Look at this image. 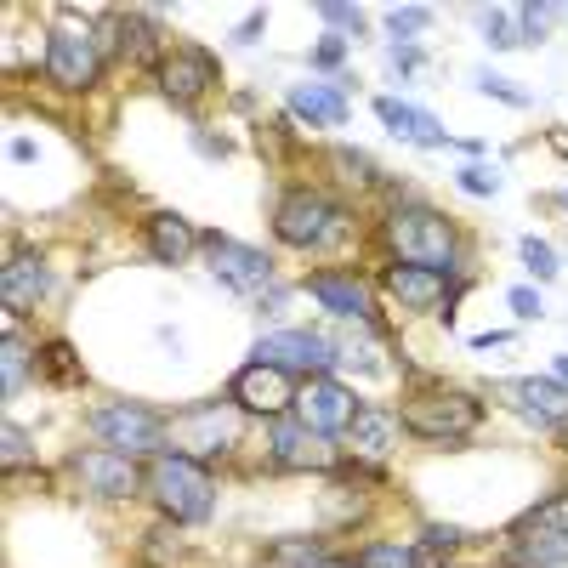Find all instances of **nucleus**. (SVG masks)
<instances>
[{"instance_id":"obj_27","label":"nucleus","mask_w":568,"mask_h":568,"mask_svg":"<svg viewBox=\"0 0 568 568\" xmlns=\"http://www.w3.org/2000/svg\"><path fill=\"white\" fill-rule=\"evenodd\" d=\"M353 568H421V557H415L409 546H370Z\"/></svg>"},{"instance_id":"obj_21","label":"nucleus","mask_w":568,"mask_h":568,"mask_svg":"<svg viewBox=\"0 0 568 568\" xmlns=\"http://www.w3.org/2000/svg\"><path fill=\"white\" fill-rule=\"evenodd\" d=\"M290 114H302L313 125H341L347 120V97L336 86H296L290 91Z\"/></svg>"},{"instance_id":"obj_24","label":"nucleus","mask_w":568,"mask_h":568,"mask_svg":"<svg viewBox=\"0 0 568 568\" xmlns=\"http://www.w3.org/2000/svg\"><path fill=\"white\" fill-rule=\"evenodd\" d=\"M154 250H160L165 262H188V256H194L199 250V239H194V228H188V222H182L177 211H160L154 216Z\"/></svg>"},{"instance_id":"obj_34","label":"nucleus","mask_w":568,"mask_h":568,"mask_svg":"<svg viewBox=\"0 0 568 568\" xmlns=\"http://www.w3.org/2000/svg\"><path fill=\"white\" fill-rule=\"evenodd\" d=\"M341 57H347V40L341 35H324L319 46H313V63H319V69H336Z\"/></svg>"},{"instance_id":"obj_3","label":"nucleus","mask_w":568,"mask_h":568,"mask_svg":"<svg viewBox=\"0 0 568 568\" xmlns=\"http://www.w3.org/2000/svg\"><path fill=\"white\" fill-rule=\"evenodd\" d=\"M91 432L103 438V449H114V455H160L165 444V426L154 409L142 404H103L91 409Z\"/></svg>"},{"instance_id":"obj_15","label":"nucleus","mask_w":568,"mask_h":568,"mask_svg":"<svg viewBox=\"0 0 568 568\" xmlns=\"http://www.w3.org/2000/svg\"><path fill=\"white\" fill-rule=\"evenodd\" d=\"M211 80H216V57L211 52H194V46L160 63V91L171 97V103H194Z\"/></svg>"},{"instance_id":"obj_12","label":"nucleus","mask_w":568,"mask_h":568,"mask_svg":"<svg viewBox=\"0 0 568 568\" xmlns=\"http://www.w3.org/2000/svg\"><path fill=\"white\" fill-rule=\"evenodd\" d=\"M273 461L307 466V472H336V438L313 432L307 421H279L273 426Z\"/></svg>"},{"instance_id":"obj_19","label":"nucleus","mask_w":568,"mask_h":568,"mask_svg":"<svg viewBox=\"0 0 568 568\" xmlns=\"http://www.w3.org/2000/svg\"><path fill=\"white\" fill-rule=\"evenodd\" d=\"M546 35V6H517V18L506 12H483V40L489 46H534V40Z\"/></svg>"},{"instance_id":"obj_28","label":"nucleus","mask_w":568,"mask_h":568,"mask_svg":"<svg viewBox=\"0 0 568 568\" xmlns=\"http://www.w3.org/2000/svg\"><path fill=\"white\" fill-rule=\"evenodd\" d=\"M375 120L387 125L392 137H409V120H415V108L398 103V97H375Z\"/></svg>"},{"instance_id":"obj_29","label":"nucleus","mask_w":568,"mask_h":568,"mask_svg":"<svg viewBox=\"0 0 568 568\" xmlns=\"http://www.w3.org/2000/svg\"><path fill=\"white\" fill-rule=\"evenodd\" d=\"M319 18L330 23V35H341V29H347V35H358V29H364V23H358V6H336V0H324Z\"/></svg>"},{"instance_id":"obj_26","label":"nucleus","mask_w":568,"mask_h":568,"mask_svg":"<svg viewBox=\"0 0 568 568\" xmlns=\"http://www.w3.org/2000/svg\"><path fill=\"white\" fill-rule=\"evenodd\" d=\"M0 381H6V387H0L6 398L23 392V341H12V336L0 341Z\"/></svg>"},{"instance_id":"obj_4","label":"nucleus","mask_w":568,"mask_h":568,"mask_svg":"<svg viewBox=\"0 0 568 568\" xmlns=\"http://www.w3.org/2000/svg\"><path fill=\"white\" fill-rule=\"evenodd\" d=\"M517 563L523 568H563L568 563V495L546 500L540 512L517 523Z\"/></svg>"},{"instance_id":"obj_39","label":"nucleus","mask_w":568,"mask_h":568,"mask_svg":"<svg viewBox=\"0 0 568 568\" xmlns=\"http://www.w3.org/2000/svg\"><path fill=\"white\" fill-rule=\"evenodd\" d=\"M398 74H421V52H409L404 46V52H398Z\"/></svg>"},{"instance_id":"obj_23","label":"nucleus","mask_w":568,"mask_h":568,"mask_svg":"<svg viewBox=\"0 0 568 568\" xmlns=\"http://www.w3.org/2000/svg\"><path fill=\"white\" fill-rule=\"evenodd\" d=\"M392 426H398V415H387V409H358L347 432H353L358 455H370V461H375V455H387V449H392Z\"/></svg>"},{"instance_id":"obj_9","label":"nucleus","mask_w":568,"mask_h":568,"mask_svg":"<svg viewBox=\"0 0 568 568\" xmlns=\"http://www.w3.org/2000/svg\"><path fill=\"white\" fill-rule=\"evenodd\" d=\"M256 358L262 364H279V370H307V375H324L336 364V341H319L313 330H279V336L256 341Z\"/></svg>"},{"instance_id":"obj_11","label":"nucleus","mask_w":568,"mask_h":568,"mask_svg":"<svg viewBox=\"0 0 568 568\" xmlns=\"http://www.w3.org/2000/svg\"><path fill=\"white\" fill-rule=\"evenodd\" d=\"M205 245H211V267H216V279L228 284V290L250 296V290H267V284H273V262H267L262 250L233 245V239H222V233H211Z\"/></svg>"},{"instance_id":"obj_17","label":"nucleus","mask_w":568,"mask_h":568,"mask_svg":"<svg viewBox=\"0 0 568 568\" xmlns=\"http://www.w3.org/2000/svg\"><path fill=\"white\" fill-rule=\"evenodd\" d=\"M154 35H160V23L148 18V12H120V18H108V40H114V52H120L125 63H137V69H154V63H160Z\"/></svg>"},{"instance_id":"obj_2","label":"nucleus","mask_w":568,"mask_h":568,"mask_svg":"<svg viewBox=\"0 0 568 568\" xmlns=\"http://www.w3.org/2000/svg\"><path fill=\"white\" fill-rule=\"evenodd\" d=\"M154 500H160L165 517H177V523H205L211 517V466L194 461V455H160L154 466Z\"/></svg>"},{"instance_id":"obj_25","label":"nucleus","mask_w":568,"mask_h":568,"mask_svg":"<svg viewBox=\"0 0 568 568\" xmlns=\"http://www.w3.org/2000/svg\"><path fill=\"white\" fill-rule=\"evenodd\" d=\"M426 23H432V6H392V12H387V35L392 40H409V35H421Z\"/></svg>"},{"instance_id":"obj_30","label":"nucleus","mask_w":568,"mask_h":568,"mask_svg":"<svg viewBox=\"0 0 568 568\" xmlns=\"http://www.w3.org/2000/svg\"><path fill=\"white\" fill-rule=\"evenodd\" d=\"M478 86L489 91V97H500V103H512V108H529V91H523V86H506L500 74H478Z\"/></svg>"},{"instance_id":"obj_16","label":"nucleus","mask_w":568,"mask_h":568,"mask_svg":"<svg viewBox=\"0 0 568 568\" xmlns=\"http://www.w3.org/2000/svg\"><path fill=\"white\" fill-rule=\"evenodd\" d=\"M307 296H319L324 313H341V319L375 324V307H370V296H364V284L347 279V273H313V279H307Z\"/></svg>"},{"instance_id":"obj_20","label":"nucleus","mask_w":568,"mask_h":568,"mask_svg":"<svg viewBox=\"0 0 568 568\" xmlns=\"http://www.w3.org/2000/svg\"><path fill=\"white\" fill-rule=\"evenodd\" d=\"M233 438H239V415H233V409H205V415H194V421L182 426V444L205 449V455L228 449Z\"/></svg>"},{"instance_id":"obj_10","label":"nucleus","mask_w":568,"mask_h":568,"mask_svg":"<svg viewBox=\"0 0 568 568\" xmlns=\"http://www.w3.org/2000/svg\"><path fill=\"white\" fill-rule=\"evenodd\" d=\"M358 415V398L341 381H330V375H313L302 387V421L313 426V432H324V438H341L347 426H353Z\"/></svg>"},{"instance_id":"obj_38","label":"nucleus","mask_w":568,"mask_h":568,"mask_svg":"<svg viewBox=\"0 0 568 568\" xmlns=\"http://www.w3.org/2000/svg\"><path fill=\"white\" fill-rule=\"evenodd\" d=\"M262 23H267V12H250V18L233 29V40H245V46H250V40H262Z\"/></svg>"},{"instance_id":"obj_13","label":"nucleus","mask_w":568,"mask_h":568,"mask_svg":"<svg viewBox=\"0 0 568 568\" xmlns=\"http://www.w3.org/2000/svg\"><path fill=\"white\" fill-rule=\"evenodd\" d=\"M69 472L103 500H125L131 489H137V466H131V455H114V449H86V455H74Z\"/></svg>"},{"instance_id":"obj_36","label":"nucleus","mask_w":568,"mask_h":568,"mask_svg":"<svg viewBox=\"0 0 568 568\" xmlns=\"http://www.w3.org/2000/svg\"><path fill=\"white\" fill-rule=\"evenodd\" d=\"M46 370H52L57 381H63V375H69V381H74V353H69V347H63V341H52V347H46Z\"/></svg>"},{"instance_id":"obj_6","label":"nucleus","mask_w":568,"mask_h":568,"mask_svg":"<svg viewBox=\"0 0 568 568\" xmlns=\"http://www.w3.org/2000/svg\"><path fill=\"white\" fill-rule=\"evenodd\" d=\"M330 228H336V205L324 194H313V188L284 194L279 211H273V233H279L284 245H319Z\"/></svg>"},{"instance_id":"obj_5","label":"nucleus","mask_w":568,"mask_h":568,"mask_svg":"<svg viewBox=\"0 0 568 568\" xmlns=\"http://www.w3.org/2000/svg\"><path fill=\"white\" fill-rule=\"evenodd\" d=\"M404 426L421 438H461L478 426V398L466 392H415L404 404Z\"/></svg>"},{"instance_id":"obj_35","label":"nucleus","mask_w":568,"mask_h":568,"mask_svg":"<svg viewBox=\"0 0 568 568\" xmlns=\"http://www.w3.org/2000/svg\"><path fill=\"white\" fill-rule=\"evenodd\" d=\"M512 313L517 319H540V290L534 284H517L512 290Z\"/></svg>"},{"instance_id":"obj_18","label":"nucleus","mask_w":568,"mask_h":568,"mask_svg":"<svg viewBox=\"0 0 568 568\" xmlns=\"http://www.w3.org/2000/svg\"><path fill=\"white\" fill-rule=\"evenodd\" d=\"M387 296L409 313H426V307L444 296V273H432V267H409V262H392L387 267Z\"/></svg>"},{"instance_id":"obj_40","label":"nucleus","mask_w":568,"mask_h":568,"mask_svg":"<svg viewBox=\"0 0 568 568\" xmlns=\"http://www.w3.org/2000/svg\"><path fill=\"white\" fill-rule=\"evenodd\" d=\"M506 341H512V336H506V330H483V336L472 341V347H506Z\"/></svg>"},{"instance_id":"obj_42","label":"nucleus","mask_w":568,"mask_h":568,"mask_svg":"<svg viewBox=\"0 0 568 568\" xmlns=\"http://www.w3.org/2000/svg\"><path fill=\"white\" fill-rule=\"evenodd\" d=\"M551 375H557V381H563V387H568V353L557 358V364H551Z\"/></svg>"},{"instance_id":"obj_33","label":"nucleus","mask_w":568,"mask_h":568,"mask_svg":"<svg viewBox=\"0 0 568 568\" xmlns=\"http://www.w3.org/2000/svg\"><path fill=\"white\" fill-rule=\"evenodd\" d=\"M409 142H449V137H444V125L432 120V114L415 108V120H409Z\"/></svg>"},{"instance_id":"obj_41","label":"nucleus","mask_w":568,"mask_h":568,"mask_svg":"<svg viewBox=\"0 0 568 568\" xmlns=\"http://www.w3.org/2000/svg\"><path fill=\"white\" fill-rule=\"evenodd\" d=\"M546 142H551V148H557V154H563V160H568V131H551Z\"/></svg>"},{"instance_id":"obj_1","label":"nucleus","mask_w":568,"mask_h":568,"mask_svg":"<svg viewBox=\"0 0 568 568\" xmlns=\"http://www.w3.org/2000/svg\"><path fill=\"white\" fill-rule=\"evenodd\" d=\"M387 245L398 262L432 267V273H444L455 262V228L438 211H426V205H398L387 216Z\"/></svg>"},{"instance_id":"obj_7","label":"nucleus","mask_w":568,"mask_h":568,"mask_svg":"<svg viewBox=\"0 0 568 568\" xmlns=\"http://www.w3.org/2000/svg\"><path fill=\"white\" fill-rule=\"evenodd\" d=\"M233 398H239V409H250V415H284V409L296 404V375L256 358V364H245V370H239Z\"/></svg>"},{"instance_id":"obj_32","label":"nucleus","mask_w":568,"mask_h":568,"mask_svg":"<svg viewBox=\"0 0 568 568\" xmlns=\"http://www.w3.org/2000/svg\"><path fill=\"white\" fill-rule=\"evenodd\" d=\"M0 449H6V466L29 461V438H23V432H18V426H12V421L0 426Z\"/></svg>"},{"instance_id":"obj_14","label":"nucleus","mask_w":568,"mask_h":568,"mask_svg":"<svg viewBox=\"0 0 568 568\" xmlns=\"http://www.w3.org/2000/svg\"><path fill=\"white\" fill-rule=\"evenodd\" d=\"M506 404L534 426H563L568 421V387L557 375H529V381H512L506 387Z\"/></svg>"},{"instance_id":"obj_31","label":"nucleus","mask_w":568,"mask_h":568,"mask_svg":"<svg viewBox=\"0 0 568 568\" xmlns=\"http://www.w3.org/2000/svg\"><path fill=\"white\" fill-rule=\"evenodd\" d=\"M517 250H523V262H529L534 273H540V279H551V273H557V256H551V250L540 245V239H523Z\"/></svg>"},{"instance_id":"obj_22","label":"nucleus","mask_w":568,"mask_h":568,"mask_svg":"<svg viewBox=\"0 0 568 568\" xmlns=\"http://www.w3.org/2000/svg\"><path fill=\"white\" fill-rule=\"evenodd\" d=\"M40 290H46V267H40V256H18V262H6V273H0V296H6V307L40 302Z\"/></svg>"},{"instance_id":"obj_37","label":"nucleus","mask_w":568,"mask_h":568,"mask_svg":"<svg viewBox=\"0 0 568 568\" xmlns=\"http://www.w3.org/2000/svg\"><path fill=\"white\" fill-rule=\"evenodd\" d=\"M461 188H466V194H495L500 177H495V171H478V165H472V171H461Z\"/></svg>"},{"instance_id":"obj_8","label":"nucleus","mask_w":568,"mask_h":568,"mask_svg":"<svg viewBox=\"0 0 568 568\" xmlns=\"http://www.w3.org/2000/svg\"><path fill=\"white\" fill-rule=\"evenodd\" d=\"M46 69H52L57 86L86 91L97 74H103V52L97 40H86L80 29H52V46H46Z\"/></svg>"},{"instance_id":"obj_43","label":"nucleus","mask_w":568,"mask_h":568,"mask_svg":"<svg viewBox=\"0 0 568 568\" xmlns=\"http://www.w3.org/2000/svg\"><path fill=\"white\" fill-rule=\"evenodd\" d=\"M563 205H568V188H563Z\"/></svg>"}]
</instances>
